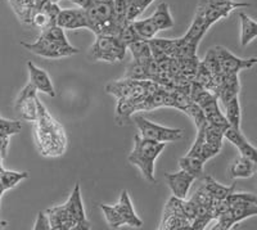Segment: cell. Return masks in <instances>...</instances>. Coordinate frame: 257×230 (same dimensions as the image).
Masks as SVG:
<instances>
[{
	"label": "cell",
	"mask_w": 257,
	"mask_h": 230,
	"mask_svg": "<svg viewBox=\"0 0 257 230\" xmlns=\"http://www.w3.org/2000/svg\"><path fill=\"white\" fill-rule=\"evenodd\" d=\"M141 137L149 140H155L158 143H169V142H178L184 137V130L181 129H171L166 126H161L158 124L151 123L143 116L135 117Z\"/></svg>",
	"instance_id": "5"
},
{
	"label": "cell",
	"mask_w": 257,
	"mask_h": 230,
	"mask_svg": "<svg viewBox=\"0 0 257 230\" xmlns=\"http://www.w3.org/2000/svg\"><path fill=\"white\" fill-rule=\"evenodd\" d=\"M155 0H126L127 8H126V20L127 22L138 20V17L148 8Z\"/></svg>",
	"instance_id": "27"
},
{
	"label": "cell",
	"mask_w": 257,
	"mask_h": 230,
	"mask_svg": "<svg viewBox=\"0 0 257 230\" xmlns=\"http://www.w3.org/2000/svg\"><path fill=\"white\" fill-rule=\"evenodd\" d=\"M240 20V45L247 47L252 40L257 38V22L245 13H239Z\"/></svg>",
	"instance_id": "18"
},
{
	"label": "cell",
	"mask_w": 257,
	"mask_h": 230,
	"mask_svg": "<svg viewBox=\"0 0 257 230\" xmlns=\"http://www.w3.org/2000/svg\"><path fill=\"white\" fill-rule=\"evenodd\" d=\"M228 202L229 207L235 206V204H257V195L252 193H230V194L225 198Z\"/></svg>",
	"instance_id": "32"
},
{
	"label": "cell",
	"mask_w": 257,
	"mask_h": 230,
	"mask_svg": "<svg viewBox=\"0 0 257 230\" xmlns=\"http://www.w3.org/2000/svg\"><path fill=\"white\" fill-rule=\"evenodd\" d=\"M41 36L49 39L52 41H56V43L62 44V45H71L70 41L66 38V34H64V30L62 27H59L58 25H50V26L45 27V29L41 30Z\"/></svg>",
	"instance_id": "29"
},
{
	"label": "cell",
	"mask_w": 257,
	"mask_h": 230,
	"mask_svg": "<svg viewBox=\"0 0 257 230\" xmlns=\"http://www.w3.org/2000/svg\"><path fill=\"white\" fill-rule=\"evenodd\" d=\"M73 4H76L79 8L81 9H86L88 7L91 6V3H93L94 0H71Z\"/></svg>",
	"instance_id": "36"
},
{
	"label": "cell",
	"mask_w": 257,
	"mask_h": 230,
	"mask_svg": "<svg viewBox=\"0 0 257 230\" xmlns=\"http://www.w3.org/2000/svg\"><path fill=\"white\" fill-rule=\"evenodd\" d=\"M203 2H205L207 6L220 11V12L225 16V18L229 17V15H230L233 11H235V9L249 7V3L235 2V0H203Z\"/></svg>",
	"instance_id": "24"
},
{
	"label": "cell",
	"mask_w": 257,
	"mask_h": 230,
	"mask_svg": "<svg viewBox=\"0 0 257 230\" xmlns=\"http://www.w3.org/2000/svg\"><path fill=\"white\" fill-rule=\"evenodd\" d=\"M114 206H116L117 211L120 212L121 217L123 220V224L133 227H141L143 225V221L138 217L137 212H135L132 201H130V197H128L126 190H123L120 197V201H118V203L114 204Z\"/></svg>",
	"instance_id": "14"
},
{
	"label": "cell",
	"mask_w": 257,
	"mask_h": 230,
	"mask_svg": "<svg viewBox=\"0 0 257 230\" xmlns=\"http://www.w3.org/2000/svg\"><path fill=\"white\" fill-rule=\"evenodd\" d=\"M202 63H203V66H205V67L207 68L211 73H212L213 77L217 75H220V73L222 72L221 67H220V62H219V58H217V54H216V50H215V48H212V49L208 50L207 54H206V57H205V59L202 61Z\"/></svg>",
	"instance_id": "34"
},
{
	"label": "cell",
	"mask_w": 257,
	"mask_h": 230,
	"mask_svg": "<svg viewBox=\"0 0 257 230\" xmlns=\"http://www.w3.org/2000/svg\"><path fill=\"white\" fill-rule=\"evenodd\" d=\"M166 143H158L155 140H149L141 135H135L134 149L128 156V162L137 166L143 174L144 179L148 183L155 184V162L161 152L164 151Z\"/></svg>",
	"instance_id": "2"
},
{
	"label": "cell",
	"mask_w": 257,
	"mask_h": 230,
	"mask_svg": "<svg viewBox=\"0 0 257 230\" xmlns=\"http://www.w3.org/2000/svg\"><path fill=\"white\" fill-rule=\"evenodd\" d=\"M38 90L29 82L18 94L16 99V109L22 119L35 123L38 119Z\"/></svg>",
	"instance_id": "6"
},
{
	"label": "cell",
	"mask_w": 257,
	"mask_h": 230,
	"mask_svg": "<svg viewBox=\"0 0 257 230\" xmlns=\"http://www.w3.org/2000/svg\"><path fill=\"white\" fill-rule=\"evenodd\" d=\"M225 117L228 120L229 125L234 129L240 130V123H242V112H240V104L238 96H234L230 100L224 104Z\"/></svg>",
	"instance_id": "22"
},
{
	"label": "cell",
	"mask_w": 257,
	"mask_h": 230,
	"mask_svg": "<svg viewBox=\"0 0 257 230\" xmlns=\"http://www.w3.org/2000/svg\"><path fill=\"white\" fill-rule=\"evenodd\" d=\"M166 180L169 183V187L173 192L174 197L180 199H187L188 192H189L193 181L196 180V178L193 175H190L189 172L180 170V171L174 172V174L166 172Z\"/></svg>",
	"instance_id": "9"
},
{
	"label": "cell",
	"mask_w": 257,
	"mask_h": 230,
	"mask_svg": "<svg viewBox=\"0 0 257 230\" xmlns=\"http://www.w3.org/2000/svg\"><path fill=\"white\" fill-rule=\"evenodd\" d=\"M95 2H100V3H113V0H95Z\"/></svg>",
	"instance_id": "37"
},
{
	"label": "cell",
	"mask_w": 257,
	"mask_h": 230,
	"mask_svg": "<svg viewBox=\"0 0 257 230\" xmlns=\"http://www.w3.org/2000/svg\"><path fill=\"white\" fill-rule=\"evenodd\" d=\"M27 68H29L30 84L35 87L36 90L48 94L49 96H56V90H54L52 80L44 70L39 68L32 62L27 63Z\"/></svg>",
	"instance_id": "12"
},
{
	"label": "cell",
	"mask_w": 257,
	"mask_h": 230,
	"mask_svg": "<svg viewBox=\"0 0 257 230\" xmlns=\"http://www.w3.org/2000/svg\"><path fill=\"white\" fill-rule=\"evenodd\" d=\"M215 50H216L221 71L225 73H238L242 70H249L257 63V58H238L224 47H215Z\"/></svg>",
	"instance_id": "7"
},
{
	"label": "cell",
	"mask_w": 257,
	"mask_h": 230,
	"mask_svg": "<svg viewBox=\"0 0 257 230\" xmlns=\"http://www.w3.org/2000/svg\"><path fill=\"white\" fill-rule=\"evenodd\" d=\"M160 229H167V230L192 229V222H190L187 217H181V216L164 215Z\"/></svg>",
	"instance_id": "26"
},
{
	"label": "cell",
	"mask_w": 257,
	"mask_h": 230,
	"mask_svg": "<svg viewBox=\"0 0 257 230\" xmlns=\"http://www.w3.org/2000/svg\"><path fill=\"white\" fill-rule=\"evenodd\" d=\"M45 212H47L48 217H49L50 229L71 230L76 227V224H75L73 218L70 216V213H68L67 208H66L64 204L48 208Z\"/></svg>",
	"instance_id": "13"
},
{
	"label": "cell",
	"mask_w": 257,
	"mask_h": 230,
	"mask_svg": "<svg viewBox=\"0 0 257 230\" xmlns=\"http://www.w3.org/2000/svg\"><path fill=\"white\" fill-rule=\"evenodd\" d=\"M35 123L36 143L41 155L47 157H58L63 155L67 148L66 133L61 124L50 116L40 100L38 104V119Z\"/></svg>",
	"instance_id": "1"
},
{
	"label": "cell",
	"mask_w": 257,
	"mask_h": 230,
	"mask_svg": "<svg viewBox=\"0 0 257 230\" xmlns=\"http://www.w3.org/2000/svg\"><path fill=\"white\" fill-rule=\"evenodd\" d=\"M256 187H257V181H256Z\"/></svg>",
	"instance_id": "39"
},
{
	"label": "cell",
	"mask_w": 257,
	"mask_h": 230,
	"mask_svg": "<svg viewBox=\"0 0 257 230\" xmlns=\"http://www.w3.org/2000/svg\"><path fill=\"white\" fill-rule=\"evenodd\" d=\"M127 49H130L133 54V63L146 64L151 59H153L152 50H151V45H149L148 40L135 41V43L128 45Z\"/></svg>",
	"instance_id": "20"
},
{
	"label": "cell",
	"mask_w": 257,
	"mask_h": 230,
	"mask_svg": "<svg viewBox=\"0 0 257 230\" xmlns=\"http://www.w3.org/2000/svg\"><path fill=\"white\" fill-rule=\"evenodd\" d=\"M29 178L27 172H16V171H7V170L0 169V184L4 190H8L11 188L16 187L20 181Z\"/></svg>",
	"instance_id": "28"
},
{
	"label": "cell",
	"mask_w": 257,
	"mask_h": 230,
	"mask_svg": "<svg viewBox=\"0 0 257 230\" xmlns=\"http://www.w3.org/2000/svg\"><path fill=\"white\" fill-rule=\"evenodd\" d=\"M135 30H137L138 35L141 36L142 40H151L156 36L158 32L157 27H156L155 22L151 17L144 18V20H135L133 21Z\"/></svg>",
	"instance_id": "25"
},
{
	"label": "cell",
	"mask_w": 257,
	"mask_h": 230,
	"mask_svg": "<svg viewBox=\"0 0 257 230\" xmlns=\"http://www.w3.org/2000/svg\"><path fill=\"white\" fill-rule=\"evenodd\" d=\"M226 129L219 128V126H213L207 124L205 128V140L211 146H215L221 149L222 147V138Z\"/></svg>",
	"instance_id": "30"
},
{
	"label": "cell",
	"mask_w": 257,
	"mask_h": 230,
	"mask_svg": "<svg viewBox=\"0 0 257 230\" xmlns=\"http://www.w3.org/2000/svg\"><path fill=\"white\" fill-rule=\"evenodd\" d=\"M49 2H52V3H58L59 0H49Z\"/></svg>",
	"instance_id": "38"
},
{
	"label": "cell",
	"mask_w": 257,
	"mask_h": 230,
	"mask_svg": "<svg viewBox=\"0 0 257 230\" xmlns=\"http://www.w3.org/2000/svg\"><path fill=\"white\" fill-rule=\"evenodd\" d=\"M203 165H205V162H202L199 158L193 157V156L187 155L179 160V166H180V169L189 172V174L193 175L196 179H202L205 176Z\"/></svg>",
	"instance_id": "23"
},
{
	"label": "cell",
	"mask_w": 257,
	"mask_h": 230,
	"mask_svg": "<svg viewBox=\"0 0 257 230\" xmlns=\"http://www.w3.org/2000/svg\"><path fill=\"white\" fill-rule=\"evenodd\" d=\"M100 208H102L103 213L105 216V220L108 222V225L113 229H117V227L122 226L123 224V220L121 217L120 212L117 211L116 206H108V204H100Z\"/></svg>",
	"instance_id": "31"
},
{
	"label": "cell",
	"mask_w": 257,
	"mask_h": 230,
	"mask_svg": "<svg viewBox=\"0 0 257 230\" xmlns=\"http://www.w3.org/2000/svg\"><path fill=\"white\" fill-rule=\"evenodd\" d=\"M66 208H67L68 213L71 217L73 218V221L76 224L75 230H89L90 229V224H89L86 215H85L84 204H82L81 199V192H80V184H76L73 188L71 197L68 201L64 203Z\"/></svg>",
	"instance_id": "8"
},
{
	"label": "cell",
	"mask_w": 257,
	"mask_h": 230,
	"mask_svg": "<svg viewBox=\"0 0 257 230\" xmlns=\"http://www.w3.org/2000/svg\"><path fill=\"white\" fill-rule=\"evenodd\" d=\"M210 27L211 25L206 21V18L203 17L199 12H196L194 20H193L192 25H190V27L188 29L184 38L187 39V40L192 41L193 44L198 45L199 41L202 40V38L205 36V34L207 32V30L210 29Z\"/></svg>",
	"instance_id": "16"
},
{
	"label": "cell",
	"mask_w": 257,
	"mask_h": 230,
	"mask_svg": "<svg viewBox=\"0 0 257 230\" xmlns=\"http://www.w3.org/2000/svg\"><path fill=\"white\" fill-rule=\"evenodd\" d=\"M21 45L30 50L31 53L40 56L43 58L49 59H58L64 58V57L75 56L79 53V49L72 45H62V44L52 41L49 39L44 38V36H39L38 40L34 43H21Z\"/></svg>",
	"instance_id": "4"
},
{
	"label": "cell",
	"mask_w": 257,
	"mask_h": 230,
	"mask_svg": "<svg viewBox=\"0 0 257 230\" xmlns=\"http://www.w3.org/2000/svg\"><path fill=\"white\" fill-rule=\"evenodd\" d=\"M127 48L120 41L117 36L96 35L95 41L89 52V58L93 61L113 62L122 61L125 58Z\"/></svg>",
	"instance_id": "3"
},
{
	"label": "cell",
	"mask_w": 257,
	"mask_h": 230,
	"mask_svg": "<svg viewBox=\"0 0 257 230\" xmlns=\"http://www.w3.org/2000/svg\"><path fill=\"white\" fill-rule=\"evenodd\" d=\"M21 128L22 126L17 121H8L0 117V156L2 157H6L9 137L20 133Z\"/></svg>",
	"instance_id": "19"
},
{
	"label": "cell",
	"mask_w": 257,
	"mask_h": 230,
	"mask_svg": "<svg viewBox=\"0 0 257 230\" xmlns=\"http://www.w3.org/2000/svg\"><path fill=\"white\" fill-rule=\"evenodd\" d=\"M257 165L253 161L239 156L231 162L229 167V178L230 179H247L256 174Z\"/></svg>",
	"instance_id": "15"
},
{
	"label": "cell",
	"mask_w": 257,
	"mask_h": 230,
	"mask_svg": "<svg viewBox=\"0 0 257 230\" xmlns=\"http://www.w3.org/2000/svg\"><path fill=\"white\" fill-rule=\"evenodd\" d=\"M117 38L120 39V41L123 44V45H125L126 48H127L130 44L135 43V41L142 40L141 36L138 35V32H137V30H135L133 22H127V24H126L125 26L121 29L120 34H118V36H117Z\"/></svg>",
	"instance_id": "33"
},
{
	"label": "cell",
	"mask_w": 257,
	"mask_h": 230,
	"mask_svg": "<svg viewBox=\"0 0 257 230\" xmlns=\"http://www.w3.org/2000/svg\"><path fill=\"white\" fill-rule=\"evenodd\" d=\"M151 18H152L153 22H155L158 31H164V30H169L171 29V27H174L173 16L170 13V8L167 3L158 4L155 13L151 16Z\"/></svg>",
	"instance_id": "21"
},
{
	"label": "cell",
	"mask_w": 257,
	"mask_h": 230,
	"mask_svg": "<svg viewBox=\"0 0 257 230\" xmlns=\"http://www.w3.org/2000/svg\"><path fill=\"white\" fill-rule=\"evenodd\" d=\"M57 25L63 30L89 29L88 18L85 15V11L81 8L61 9L57 17Z\"/></svg>",
	"instance_id": "10"
},
{
	"label": "cell",
	"mask_w": 257,
	"mask_h": 230,
	"mask_svg": "<svg viewBox=\"0 0 257 230\" xmlns=\"http://www.w3.org/2000/svg\"><path fill=\"white\" fill-rule=\"evenodd\" d=\"M224 138H226L233 146L237 147L240 156L253 161L257 165V148H254L251 143H248V140L245 139L244 135L242 134V131L229 126V128L225 130Z\"/></svg>",
	"instance_id": "11"
},
{
	"label": "cell",
	"mask_w": 257,
	"mask_h": 230,
	"mask_svg": "<svg viewBox=\"0 0 257 230\" xmlns=\"http://www.w3.org/2000/svg\"><path fill=\"white\" fill-rule=\"evenodd\" d=\"M202 179H203V187H205V189L207 190L208 194L211 195V198L215 202L224 201L230 193L234 192V188H235L234 185L225 187V185L217 183L215 179L208 176V175H205Z\"/></svg>",
	"instance_id": "17"
},
{
	"label": "cell",
	"mask_w": 257,
	"mask_h": 230,
	"mask_svg": "<svg viewBox=\"0 0 257 230\" xmlns=\"http://www.w3.org/2000/svg\"><path fill=\"white\" fill-rule=\"evenodd\" d=\"M35 230H49L50 229V222L49 217H48L47 212H39L38 218H36L35 226H34Z\"/></svg>",
	"instance_id": "35"
}]
</instances>
